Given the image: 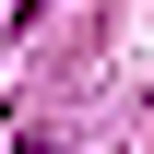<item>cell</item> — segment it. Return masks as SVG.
Returning a JSON list of instances; mask_svg holds the SVG:
<instances>
[{"mask_svg": "<svg viewBox=\"0 0 154 154\" xmlns=\"http://www.w3.org/2000/svg\"><path fill=\"white\" fill-rule=\"evenodd\" d=\"M12 154H59V142H48V131H24V142H12Z\"/></svg>", "mask_w": 154, "mask_h": 154, "instance_id": "1", "label": "cell"}]
</instances>
